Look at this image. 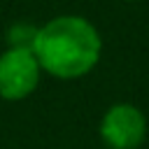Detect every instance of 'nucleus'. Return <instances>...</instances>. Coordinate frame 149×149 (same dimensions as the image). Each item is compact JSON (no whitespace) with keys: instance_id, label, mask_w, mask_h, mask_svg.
I'll return each instance as SVG.
<instances>
[{"instance_id":"nucleus-5","label":"nucleus","mask_w":149,"mask_h":149,"mask_svg":"<svg viewBox=\"0 0 149 149\" xmlns=\"http://www.w3.org/2000/svg\"><path fill=\"white\" fill-rule=\"evenodd\" d=\"M130 2H140V0H130Z\"/></svg>"},{"instance_id":"nucleus-2","label":"nucleus","mask_w":149,"mask_h":149,"mask_svg":"<svg viewBox=\"0 0 149 149\" xmlns=\"http://www.w3.org/2000/svg\"><path fill=\"white\" fill-rule=\"evenodd\" d=\"M100 140L107 149H140L147 140V116L133 102H114L100 119Z\"/></svg>"},{"instance_id":"nucleus-1","label":"nucleus","mask_w":149,"mask_h":149,"mask_svg":"<svg viewBox=\"0 0 149 149\" xmlns=\"http://www.w3.org/2000/svg\"><path fill=\"white\" fill-rule=\"evenodd\" d=\"M33 54L42 72L56 79H79L98 65L102 37L86 16L61 14L37 28Z\"/></svg>"},{"instance_id":"nucleus-3","label":"nucleus","mask_w":149,"mask_h":149,"mask_svg":"<svg viewBox=\"0 0 149 149\" xmlns=\"http://www.w3.org/2000/svg\"><path fill=\"white\" fill-rule=\"evenodd\" d=\"M42 79V68L33 49H12L7 47L0 54V98L9 102L26 100L35 93Z\"/></svg>"},{"instance_id":"nucleus-4","label":"nucleus","mask_w":149,"mask_h":149,"mask_svg":"<svg viewBox=\"0 0 149 149\" xmlns=\"http://www.w3.org/2000/svg\"><path fill=\"white\" fill-rule=\"evenodd\" d=\"M37 28L40 26H33V23H26V21L12 23L9 30H7V47H12V49H33Z\"/></svg>"}]
</instances>
